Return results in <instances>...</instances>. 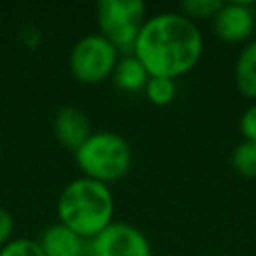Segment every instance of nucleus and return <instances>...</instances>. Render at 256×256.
<instances>
[{"label":"nucleus","instance_id":"20e7f679","mask_svg":"<svg viewBox=\"0 0 256 256\" xmlns=\"http://www.w3.org/2000/svg\"><path fill=\"white\" fill-rule=\"evenodd\" d=\"M120 56L122 54L110 40L94 32L74 42L68 56V68L76 82L94 86L112 78Z\"/></svg>","mask_w":256,"mask_h":256},{"label":"nucleus","instance_id":"f8f14e48","mask_svg":"<svg viewBox=\"0 0 256 256\" xmlns=\"http://www.w3.org/2000/svg\"><path fill=\"white\" fill-rule=\"evenodd\" d=\"M230 166L232 170L248 180H256V142L242 140L230 152Z\"/></svg>","mask_w":256,"mask_h":256},{"label":"nucleus","instance_id":"39448f33","mask_svg":"<svg viewBox=\"0 0 256 256\" xmlns=\"http://www.w3.org/2000/svg\"><path fill=\"white\" fill-rule=\"evenodd\" d=\"M146 18V4L140 0H100L96 4L98 30L120 54L132 52Z\"/></svg>","mask_w":256,"mask_h":256},{"label":"nucleus","instance_id":"4468645a","mask_svg":"<svg viewBox=\"0 0 256 256\" xmlns=\"http://www.w3.org/2000/svg\"><path fill=\"white\" fill-rule=\"evenodd\" d=\"M220 6H222V0H184V2H180L178 12L198 24L204 20L212 22V18L220 10Z\"/></svg>","mask_w":256,"mask_h":256},{"label":"nucleus","instance_id":"0eeeda50","mask_svg":"<svg viewBox=\"0 0 256 256\" xmlns=\"http://www.w3.org/2000/svg\"><path fill=\"white\" fill-rule=\"evenodd\" d=\"M212 30L222 42L244 46L256 32V6L242 0L222 2L220 10L212 18Z\"/></svg>","mask_w":256,"mask_h":256},{"label":"nucleus","instance_id":"7ed1b4c3","mask_svg":"<svg viewBox=\"0 0 256 256\" xmlns=\"http://www.w3.org/2000/svg\"><path fill=\"white\" fill-rule=\"evenodd\" d=\"M74 160L84 178L110 186L128 174L132 166V148L124 136L110 130H98L74 152Z\"/></svg>","mask_w":256,"mask_h":256},{"label":"nucleus","instance_id":"9d476101","mask_svg":"<svg viewBox=\"0 0 256 256\" xmlns=\"http://www.w3.org/2000/svg\"><path fill=\"white\" fill-rule=\"evenodd\" d=\"M232 76L236 90L250 102H256V38L240 48Z\"/></svg>","mask_w":256,"mask_h":256},{"label":"nucleus","instance_id":"dca6fc26","mask_svg":"<svg viewBox=\"0 0 256 256\" xmlns=\"http://www.w3.org/2000/svg\"><path fill=\"white\" fill-rule=\"evenodd\" d=\"M238 128H240L242 140L256 142V102H252V104L242 112L240 122H238Z\"/></svg>","mask_w":256,"mask_h":256},{"label":"nucleus","instance_id":"f257e3e1","mask_svg":"<svg viewBox=\"0 0 256 256\" xmlns=\"http://www.w3.org/2000/svg\"><path fill=\"white\" fill-rule=\"evenodd\" d=\"M150 76L180 78L192 72L204 54V36L196 22L178 10L146 18L132 52Z\"/></svg>","mask_w":256,"mask_h":256},{"label":"nucleus","instance_id":"2eb2a0df","mask_svg":"<svg viewBox=\"0 0 256 256\" xmlns=\"http://www.w3.org/2000/svg\"><path fill=\"white\" fill-rule=\"evenodd\" d=\"M0 256H44V252L40 250L36 240L30 238H14L12 242H8L2 250Z\"/></svg>","mask_w":256,"mask_h":256},{"label":"nucleus","instance_id":"f3484780","mask_svg":"<svg viewBox=\"0 0 256 256\" xmlns=\"http://www.w3.org/2000/svg\"><path fill=\"white\" fill-rule=\"evenodd\" d=\"M14 240V216L0 206V250Z\"/></svg>","mask_w":256,"mask_h":256},{"label":"nucleus","instance_id":"423d86ee","mask_svg":"<svg viewBox=\"0 0 256 256\" xmlns=\"http://www.w3.org/2000/svg\"><path fill=\"white\" fill-rule=\"evenodd\" d=\"M88 256H152V246L140 228L114 220L88 240Z\"/></svg>","mask_w":256,"mask_h":256},{"label":"nucleus","instance_id":"9b49d317","mask_svg":"<svg viewBox=\"0 0 256 256\" xmlns=\"http://www.w3.org/2000/svg\"><path fill=\"white\" fill-rule=\"evenodd\" d=\"M148 78H150L148 70L134 54H122L112 74L114 84L124 92H142Z\"/></svg>","mask_w":256,"mask_h":256},{"label":"nucleus","instance_id":"f03ea898","mask_svg":"<svg viewBox=\"0 0 256 256\" xmlns=\"http://www.w3.org/2000/svg\"><path fill=\"white\" fill-rule=\"evenodd\" d=\"M56 216L60 224L92 240L114 222V194L108 184L80 176L62 188Z\"/></svg>","mask_w":256,"mask_h":256},{"label":"nucleus","instance_id":"6e6552de","mask_svg":"<svg viewBox=\"0 0 256 256\" xmlns=\"http://www.w3.org/2000/svg\"><path fill=\"white\" fill-rule=\"evenodd\" d=\"M52 130L58 144L70 152H76L92 134L90 120L78 106H62L54 116Z\"/></svg>","mask_w":256,"mask_h":256},{"label":"nucleus","instance_id":"ddd939ff","mask_svg":"<svg viewBox=\"0 0 256 256\" xmlns=\"http://www.w3.org/2000/svg\"><path fill=\"white\" fill-rule=\"evenodd\" d=\"M176 80L164 78V76H150L144 86V96L154 106H168L176 98Z\"/></svg>","mask_w":256,"mask_h":256},{"label":"nucleus","instance_id":"1a4fd4ad","mask_svg":"<svg viewBox=\"0 0 256 256\" xmlns=\"http://www.w3.org/2000/svg\"><path fill=\"white\" fill-rule=\"evenodd\" d=\"M36 242L44 256H88V240L60 222L46 226Z\"/></svg>","mask_w":256,"mask_h":256},{"label":"nucleus","instance_id":"a211bd4d","mask_svg":"<svg viewBox=\"0 0 256 256\" xmlns=\"http://www.w3.org/2000/svg\"><path fill=\"white\" fill-rule=\"evenodd\" d=\"M206 256H210V254H206Z\"/></svg>","mask_w":256,"mask_h":256}]
</instances>
